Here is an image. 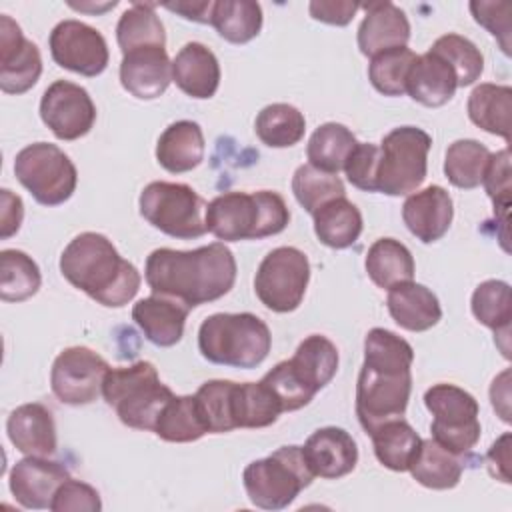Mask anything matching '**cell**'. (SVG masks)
Wrapping results in <instances>:
<instances>
[{"label":"cell","mask_w":512,"mask_h":512,"mask_svg":"<svg viewBox=\"0 0 512 512\" xmlns=\"http://www.w3.org/2000/svg\"><path fill=\"white\" fill-rule=\"evenodd\" d=\"M138 206L148 224L172 238L192 240L206 232V202L188 184L150 182L140 192Z\"/></svg>","instance_id":"9c48e42d"},{"label":"cell","mask_w":512,"mask_h":512,"mask_svg":"<svg viewBox=\"0 0 512 512\" xmlns=\"http://www.w3.org/2000/svg\"><path fill=\"white\" fill-rule=\"evenodd\" d=\"M172 80L190 98H212L220 86L216 54L202 42L184 44L172 60Z\"/></svg>","instance_id":"cb8c5ba5"},{"label":"cell","mask_w":512,"mask_h":512,"mask_svg":"<svg viewBox=\"0 0 512 512\" xmlns=\"http://www.w3.org/2000/svg\"><path fill=\"white\" fill-rule=\"evenodd\" d=\"M14 174L42 206L64 204L74 194L78 182L74 162L50 142L24 146L14 158Z\"/></svg>","instance_id":"30bf717a"},{"label":"cell","mask_w":512,"mask_h":512,"mask_svg":"<svg viewBox=\"0 0 512 512\" xmlns=\"http://www.w3.org/2000/svg\"><path fill=\"white\" fill-rule=\"evenodd\" d=\"M42 274L38 264L22 250L0 252V298L4 302H22L38 292Z\"/></svg>","instance_id":"60d3db41"},{"label":"cell","mask_w":512,"mask_h":512,"mask_svg":"<svg viewBox=\"0 0 512 512\" xmlns=\"http://www.w3.org/2000/svg\"><path fill=\"white\" fill-rule=\"evenodd\" d=\"M166 10L170 12H176L180 14L182 18L186 20H192V22H200V24H210L212 20V8H214V2L212 0H204V2H196V0H184V2H168L164 4Z\"/></svg>","instance_id":"9f6ffc18"},{"label":"cell","mask_w":512,"mask_h":512,"mask_svg":"<svg viewBox=\"0 0 512 512\" xmlns=\"http://www.w3.org/2000/svg\"><path fill=\"white\" fill-rule=\"evenodd\" d=\"M108 370V362L98 352L86 346H70L64 348L52 364L50 388L62 404H92L102 394Z\"/></svg>","instance_id":"4fadbf2b"},{"label":"cell","mask_w":512,"mask_h":512,"mask_svg":"<svg viewBox=\"0 0 512 512\" xmlns=\"http://www.w3.org/2000/svg\"><path fill=\"white\" fill-rule=\"evenodd\" d=\"M146 284L154 294L180 300L188 308L214 302L236 282V260L224 242L194 250L156 248L146 258Z\"/></svg>","instance_id":"7a4b0ae2"},{"label":"cell","mask_w":512,"mask_h":512,"mask_svg":"<svg viewBox=\"0 0 512 512\" xmlns=\"http://www.w3.org/2000/svg\"><path fill=\"white\" fill-rule=\"evenodd\" d=\"M356 144V136L344 124L326 122L318 126L308 140V164H312L318 170L338 174L344 168V162Z\"/></svg>","instance_id":"e575fe53"},{"label":"cell","mask_w":512,"mask_h":512,"mask_svg":"<svg viewBox=\"0 0 512 512\" xmlns=\"http://www.w3.org/2000/svg\"><path fill=\"white\" fill-rule=\"evenodd\" d=\"M6 432L14 448L26 456H50L56 452V424L44 404L28 402L14 408L6 420Z\"/></svg>","instance_id":"603a6c76"},{"label":"cell","mask_w":512,"mask_h":512,"mask_svg":"<svg viewBox=\"0 0 512 512\" xmlns=\"http://www.w3.org/2000/svg\"><path fill=\"white\" fill-rule=\"evenodd\" d=\"M490 150L478 140H456L446 150L444 174L448 182L462 190H472L482 184L484 170L490 160Z\"/></svg>","instance_id":"ab89813d"},{"label":"cell","mask_w":512,"mask_h":512,"mask_svg":"<svg viewBox=\"0 0 512 512\" xmlns=\"http://www.w3.org/2000/svg\"><path fill=\"white\" fill-rule=\"evenodd\" d=\"M292 192L298 204L310 214H314L326 202L346 196L344 182L338 174L318 170L312 164H302L296 168L292 176Z\"/></svg>","instance_id":"b9f144b4"},{"label":"cell","mask_w":512,"mask_h":512,"mask_svg":"<svg viewBox=\"0 0 512 512\" xmlns=\"http://www.w3.org/2000/svg\"><path fill=\"white\" fill-rule=\"evenodd\" d=\"M270 328L256 314L218 312L198 328L200 354L220 366L256 368L270 352Z\"/></svg>","instance_id":"5b68a950"},{"label":"cell","mask_w":512,"mask_h":512,"mask_svg":"<svg viewBox=\"0 0 512 512\" xmlns=\"http://www.w3.org/2000/svg\"><path fill=\"white\" fill-rule=\"evenodd\" d=\"M456 88V74L444 58L432 50L416 56L406 78V94L412 100L428 108H438L452 100Z\"/></svg>","instance_id":"d4e9b609"},{"label":"cell","mask_w":512,"mask_h":512,"mask_svg":"<svg viewBox=\"0 0 512 512\" xmlns=\"http://www.w3.org/2000/svg\"><path fill=\"white\" fill-rule=\"evenodd\" d=\"M310 280V262L294 246L274 248L260 262L254 276L258 300L272 312H292L300 306Z\"/></svg>","instance_id":"7c38bea8"},{"label":"cell","mask_w":512,"mask_h":512,"mask_svg":"<svg viewBox=\"0 0 512 512\" xmlns=\"http://www.w3.org/2000/svg\"><path fill=\"white\" fill-rule=\"evenodd\" d=\"M462 470L464 464L460 456L440 446L434 438L420 442V448L408 468L418 484L432 490L454 488L462 478Z\"/></svg>","instance_id":"83f0119b"},{"label":"cell","mask_w":512,"mask_h":512,"mask_svg":"<svg viewBox=\"0 0 512 512\" xmlns=\"http://www.w3.org/2000/svg\"><path fill=\"white\" fill-rule=\"evenodd\" d=\"M360 8V4L356 2H348V0H336V2H324V0H314L310 2L308 10H310V16L318 22H324V24H332V26H346L356 10Z\"/></svg>","instance_id":"f5cc1de1"},{"label":"cell","mask_w":512,"mask_h":512,"mask_svg":"<svg viewBox=\"0 0 512 512\" xmlns=\"http://www.w3.org/2000/svg\"><path fill=\"white\" fill-rule=\"evenodd\" d=\"M312 216L314 234L328 248H348L362 234V214L346 196L326 202Z\"/></svg>","instance_id":"f1b7e54d"},{"label":"cell","mask_w":512,"mask_h":512,"mask_svg":"<svg viewBox=\"0 0 512 512\" xmlns=\"http://www.w3.org/2000/svg\"><path fill=\"white\" fill-rule=\"evenodd\" d=\"M42 74L38 46L24 38L20 26L6 14L0 16V88L6 94L28 92Z\"/></svg>","instance_id":"2e32d148"},{"label":"cell","mask_w":512,"mask_h":512,"mask_svg":"<svg viewBox=\"0 0 512 512\" xmlns=\"http://www.w3.org/2000/svg\"><path fill=\"white\" fill-rule=\"evenodd\" d=\"M256 136L270 148H288L302 140L306 130L304 114L284 102L264 106L254 122Z\"/></svg>","instance_id":"8d00e7d4"},{"label":"cell","mask_w":512,"mask_h":512,"mask_svg":"<svg viewBox=\"0 0 512 512\" xmlns=\"http://www.w3.org/2000/svg\"><path fill=\"white\" fill-rule=\"evenodd\" d=\"M288 362L296 376L316 394L334 378L338 370V350L326 336L310 334L298 344Z\"/></svg>","instance_id":"4dcf8cb0"},{"label":"cell","mask_w":512,"mask_h":512,"mask_svg":"<svg viewBox=\"0 0 512 512\" xmlns=\"http://www.w3.org/2000/svg\"><path fill=\"white\" fill-rule=\"evenodd\" d=\"M206 230L224 242L260 240L280 234L290 222L284 198L272 190L224 192L208 202Z\"/></svg>","instance_id":"277c9868"},{"label":"cell","mask_w":512,"mask_h":512,"mask_svg":"<svg viewBox=\"0 0 512 512\" xmlns=\"http://www.w3.org/2000/svg\"><path fill=\"white\" fill-rule=\"evenodd\" d=\"M60 272L74 288L108 308L128 304L142 282L138 268L98 232H82L68 242L60 256Z\"/></svg>","instance_id":"3957f363"},{"label":"cell","mask_w":512,"mask_h":512,"mask_svg":"<svg viewBox=\"0 0 512 512\" xmlns=\"http://www.w3.org/2000/svg\"><path fill=\"white\" fill-rule=\"evenodd\" d=\"M260 382L274 394L282 406V412L300 410L314 398V392L296 376L288 360L278 362L270 372L262 376Z\"/></svg>","instance_id":"7dc6e473"},{"label":"cell","mask_w":512,"mask_h":512,"mask_svg":"<svg viewBox=\"0 0 512 512\" xmlns=\"http://www.w3.org/2000/svg\"><path fill=\"white\" fill-rule=\"evenodd\" d=\"M472 314L474 318L494 330V334L506 336L512 320V300L510 286L504 280H486L476 286L472 294Z\"/></svg>","instance_id":"7bdbcfd3"},{"label":"cell","mask_w":512,"mask_h":512,"mask_svg":"<svg viewBox=\"0 0 512 512\" xmlns=\"http://www.w3.org/2000/svg\"><path fill=\"white\" fill-rule=\"evenodd\" d=\"M234 386L236 382L232 380H208L196 390V406L208 432L222 434L236 428L232 412Z\"/></svg>","instance_id":"ee69618b"},{"label":"cell","mask_w":512,"mask_h":512,"mask_svg":"<svg viewBox=\"0 0 512 512\" xmlns=\"http://www.w3.org/2000/svg\"><path fill=\"white\" fill-rule=\"evenodd\" d=\"M488 470L494 478L502 482H510V434H502L486 454Z\"/></svg>","instance_id":"11a10c76"},{"label":"cell","mask_w":512,"mask_h":512,"mask_svg":"<svg viewBox=\"0 0 512 512\" xmlns=\"http://www.w3.org/2000/svg\"><path fill=\"white\" fill-rule=\"evenodd\" d=\"M116 40L122 54L144 46H166L164 24L156 14V4L134 2L116 24Z\"/></svg>","instance_id":"836d02e7"},{"label":"cell","mask_w":512,"mask_h":512,"mask_svg":"<svg viewBox=\"0 0 512 512\" xmlns=\"http://www.w3.org/2000/svg\"><path fill=\"white\" fill-rule=\"evenodd\" d=\"M378 144L358 142L344 162L346 178L352 186L364 192H376V172H378Z\"/></svg>","instance_id":"c3c4849f"},{"label":"cell","mask_w":512,"mask_h":512,"mask_svg":"<svg viewBox=\"0 0 512 512\" xmlns=\"http://www.w3.org/2000/svg\"><path fill=\"white\" fill-rule=\"evenodd\" d=\"M0 206V238L6 240L20 230L24 218V204L18 194H12L8 188H2Z\"/></svg>","instance_id":"db71d44e"},{"label":"cell","mask_w":512,"mask_h":512,"mask_svg":"<svg viewBox=\"0 0 512 512\" xmlns=\"http://www.w3.org/2000/svg\"><path fill=\"white\" fill-rule=\"evenodd\" d=\"M154 434L166 442H194L208 434L194 396H172L162 408Z\"/></svg>","instance_id":"f35d334b"},{"label":"cell","mask_w":512,"mask_h":512,"mask_svg":"<svg viewBox=\"0 0 512 512\" xmlns=\"http://www.w3.org/2000/svg\"><path fill=\"white\" fill-rule=\"evenodd\" d=\"M412 346L386 328L364 338V364L356 382V416L366 434L402 418L412 392Z\"/></svg>","instance_id":"6da1fadb"},{"label":"cell","mask_w":512,"mask_h":512,"mask_svg":"<svg viewBox=\"0 0 512 512\" xmlns=\"http://www.w3.org/2000/svg\"><path fill=\"white\" fill-rule=\"evenodd\" d=\"M424 404L430 410L432 438L446 450L462 456L480 440V420L476 398L454 386L434 384L424 392Z\"/></svg>","instance_id":"8fae6325"},{"label":"cell","mask_w":512,"mask_h":512,"mask_svg":"<svg viewBox=\"0 0 512 512\" xmlns=\"http://www.w3.org/2000/svg\"><path fill=\"white\" fill-rule=\"evenodd\" d=\"M470 120L496 136L510 142V114H512V88L504 84L484 82L468 96Z\"/></svg>","instance_id":"f546056e"},{"label":"cell","mask_w":512,"mask_h":512,"mask_svg":"<svg viewBox=\"0 0 512 512\" xmlns=\"http://www.w3.org/2000/svg\"><path fill=\"white\" fill-rule=\"evenodd\" d=\"M172 82V62L166 46H144L122 54L120 84L138 100L162 96Z\"/></svg>","instance_id":"ac0fdd59"},{"label":"cell","mask_w":512,"mask_h":512,"mask_svg":"<svg viewBox=\"0 0 512 512\" xmlns=\"http://www.w3.org/2000/svg\"><path fill=\"white\" fill-rule=\"evenodd\" d=\"M392 320L410 332H424L438 324L442 308L436 294L418 282H404L392 286L386 298Z\"/></svg>","instance_id":"484cf974"},{"label":"cell","mask_w":512,"mask_h":512,"mask_svg":"<svg viewBox=\"0 0 512 512\" xmlns=\"http://www.w3.org/2000/svg\"><path fill=\"white\" fill-rule=\"evenodd\" d=\"M432 138L416 126L390 130L378 150L376 192L386 196H406L416 192L428 172V150Z\"/></svg>","instance_id":"ba28073f"},{"label":"cell","mask_w":512,"mask_h":512,"mask_svg":"<svg viewBox=\"0 0 512 512\" xmlns=\"http://www.w3.org/2000/svg\"><path fill=\"white\" fill-rule=\"evenodd\" d=\"M40 118L58 140H78L96 122V106L80 84L68 80L52 82L40 100Z\"/></svg>","instance_id":"9a60e30c"},{"label":"cell","mask_w":512,"mask_h":512,"mask_svg":"<svg viewBox=\"0 0 512 512\" xmlns=\"http://www.w3.org/2000/svg\"><path fill=\"white\" fill-rule=\"evenodd\" d=\"M366 10L358 26V48L364 56H376L384 50L406 46L410 40V22L402 8L392 2L360 4Z\"/></svg>","instance_id":"44dd1931"},{"label":"cell","mask_w":512,"mask_h":512,"mask_svg":"<svg viewBox=\"0 0 512 512\" xmlns=\"http://www.w3.org/2000/svg\"><path fill=\"white\" fill-rule=\"evenodd\" d=\"M70 478V472L48 456H26L18 460L8 476V486L16 502L30 510H50L58 486Z\"/></svg>","instance_id":"e0dca14e"},{"label":"cell","mask_w":512,"mask_h":512,"mask_svg":"<svg viewBox=\"0 0 512 512\" xmlns=\"http://www.w3.org/2000/svg\"><path fill=\"white\" fill-rule=\"evenodd\" d=\"M102 396L116 410L122 424L154 432V424L174 392L160 382L152 362L140 360L132 366L110 368L102 384Z\"/></svg>","instance_id":"8992f818"},{"label":"cell","mask_w":512,"mask_h":512,"mask_svg":"<svg viewBox=\"0 0 512 512\" xmlns=\"http://www.w3.org/2000/svg\"><path fill=\"white\" fill-rule=\"evenodd\" d=\"M474 20L498 38L502 52L510 54V10L508 2H470Z\"/></svg>","instance_id":"816d5d0a"},{"label":"cell","mask_w":512,"mask_h":512,"mask_svg":"<svg viewBox=\"0 0 512 512\" xmlns=\"http://www.w3.org/2000/svg\"><path fill=\"white\" fill-rule=\"evenodd\" d=\"M432 52H436L440 58H444L450 68L456 74L458 80V88L470 86L474 84L482 70H484V56L482 52L476 48V44L460 34H444L440 36L432 48Z\"/></svg>","instance_id":"bcb514c9"},{"label":"cell","mask_w":512,"mask_h":512,"mask_svg":"<svg viewBox=\"0 0 512 512\" xmlns=\"http://www.w3.org/2000/svg\"><path fill=\"white\" fill-rule=\"evenodd\" d=\"M72 8H76V10H92V12H104V10H108V8H114L116 6V2H108V4H102V6H98V8H94V6H88V4H70Z\"/></svg>","instance_id":"6f0895ef"},{"label":"cell","mask_w":512,"mask_h":512,"mask_svg":"<svg viewBox=\"0 0 512 512\" xmlns=\"http://www.w3.org/2000/svg\"><path fill=\"white\" fill-rule=\"evenodd\" d=\"M232 412L236 428H266L278 420L282 406L262 382H236Z\"/></svg>","instance_id":"74e56055"},{"label":"cell","mask_w":512,"mask_h":512,"mask_svg":"<svg viewBox=\"0 0 512 512\" xmlns=\"http://www.w3.org/2000/svg\"><path fill=\"white\" fill-rule=\"evenodd\" d=\"M482 184L486 194L490 196L492 204H494V212L500 210L502 216H506L508 208H510V152L508 148L490 154L488 166L484 170L482 176Z\"/></svg>","instance_id":"681fc988"},{"label":"cell","mask_w":512,"mask_h":512,"mask_svg":"<svg viewBox=\"0 0 512 512\" xmlns=\"http://www.w3.org/2000/svg\"><path fill=\"white\" fill-rule=\"evenodd\" d=\"M372 446L378 462L394 472H406L414 460L422 438L402 418L380 424L372 434Z\"/></svg>","instance_id":"d6a6232c"},{"label":"cell","mask_w":512,"mask_h":512,"mask_svg":"<svg viewBox=\"0 0 512 512\" xmlns=\"http://www.w3.org/2000/svg\"><path fill=\"white\" fill-rule=\"evenodd\" d=\"M188 306L170 296L152 294L132 306V320L140 326L146 340L168 348L180 342L188 318Z\"/></svg>","instance_id":"7402d4cb"},{"label":"cell","mask_w":512,"mask_h":512,"mask_svg":"<svg viewBox=\"0 0 512 512\" xmlns=\"http://www.w3.org/2000/svg\"><path fill=\"white\" fill-rule=\"evenodd\" d=\"M366 272L370 280L384 290L410 282L414 278V258L410 250L394 238L376 240L366 254Z\"/></svg>","instance_id":"1f68e13d"},{"label":"cell","mask_w":512,"mask_h":512,"mask_svg":"<svg viewBox=\"0 0 512 512\" xmlns=\"http://www.w3.org/2000/svg\"><path fill=\"white\" fill-rule=\"evenodd\" d=\"M158 164L172 172H190L204 160V134L192 120L172 122L158 138L156 144Z\"/></svg>","instance_id":"4316f807"},{"label":"cell","mask_w":512,"mask_h":512,"mask_svg":"<svg viewBox=\"0 0 512 512\" xmlns=\"http://www.w3.org/2000/svg\"><path fill=\"white\" fill-rule=\"evenodd\" d=\"M416 54L408 46H398L372 56L368 64L370 84L384 96L406 94V78Z\"/></svg>","instance_id":"f6af8a7d"},{"label":"cell","mask_w":512,"mask_h":512,"mask_svg":"<svg viewBox=\"0 0 512 512\" xmlns=\"http://www.w3.org/2000/svg\"><path fill=\"white\" fill-rule=\"evenodd\" d=\"M210 24L232 44H246L260 34L262 8L252 0H216Z\"/></svg>","instance_id":"d590c367"},{"label":"cell","mask_w":512,"mask_h":512,"mask_svg":"<svg viewBox=\"0 0 512 512\" xmlns=\"http://www.w3.org/2000/svg\"><path fill=\"white\" fill-rule=\"evenodd\" d=\"M302 446H280L270 456L250 462L242 482L250 502L262 510H282L314 480Z\"/></svg>","instance_id":"52a82bcc"},{"label":"cell","mask_w":512,"mask_h":512,"mask_svg":"<svg viewBox=\"0 0 512 512\" xmlns=\"http://www.w3.org/2000/svg\"><path fill=\"white\" fill-rule=\"evenodd\" d=\"M304 458L314 476L336 480L350 474L358 462V448L354 438L336 426L314 430L302 446Z\"/></svg>","instance_id":"d6986e66"},{"label":"cell","mask_w":512,"mask_h":512,"mask_svg":"<svg viewBox=\"0 0 512 512\" xmlns=\"http://www.w3.org/2000/svg\"><path fill=\"white\" fill-rule=\"evenodd\" d=\"M48 46L58 66L88 78L102 74L110 60L104 36L80 20L58 22L50 32Z\"/></svg>","instance_id":"5bb4252c"},{"label":"cell","mask_w":512,"mask_h":512,"mask_svg":"<svg viewBox=\"0 0 512 512\" xmlns=\"http://www.w3.org/2000/svg\"><path fill=\"white\" fill-rule=\"evenodd\" d=\"M452 216V198L436 184L412 192L402 206V220L406 228L424 244L440 240L448 232Z\"/></svg>","instance_id":"ffe728a7"},{"label":"cell","mask_w":512,"mask_h":512,"mask_svg":"<svg viewBox=\"0 0 512 512\" xmlns=\"http://www.w3.org/2000/svg\"><path fill=\"white\" fill-rule=\"evenodd\" d=\"M52 512H98L102 510L100 494L86 482L68 478L64 480L50 504Z\"/></svg>","instance_id":"f907efd6"}]
</instances>
